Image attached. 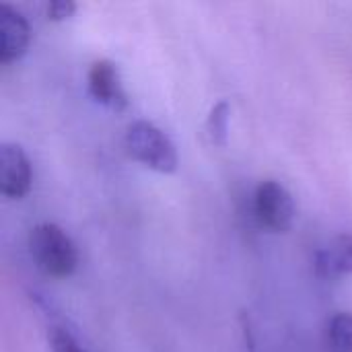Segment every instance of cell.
Instances as JSON below:
<instances>
[{"instance_id":"obj_10","label":"cell","mask_w":352,"mask_h":352,"mask_svg":"<svg viewBox=\"0 0 352 352\" xmlns=\"http://www.w3.org/2000/svg\"><path fill=\"white\" fill-rule=\"evenodd\" d=\"M47 342H50L52 352H87L85 351V346L78 342V338H76L70 330H66V328H62V326L50 328V332H47Z\"/></svg>"},{"instance_id":"obj_2","label":"cell","mask_w":352,"mask_h":352,"mask_svg":"<svg viewBox=\"0 0 352 352\" xmlns=\"http://www.w3.org/2000/svg\"><path fill=\"white\" fill-rule=\"evenodd\" d=\"M124 146L134 161L157 173H173L179 165L177 148L171 138L146 120H138L128 126Z\"/></svg>"},{"instance_id":"obj_8","label":"cell","mask_w":352,"mask_h":352,"mask_svg":"<svg viewBox=\"0 0 352 352\" xmlns=\"http://www.w3.org/2000/svg\"><path fill=\"white\" fill-rule=\"evenodd\" d=\"M326 346L330 352H352V314H336L326 324Z\"/></svg>"},{"instance_id":"obj_9","label":"cell","mask_w":352,"mask_h":352,"mask_svg":"<svg viewBox=\"0 0 352 352\" xmlns=\"http://www.w3.org/2000/svg\"><path fill=\"white\" fill-rule=\"evenodd\" d=\"M229 120H231V107L227 101H219L206 120V132L210 136V142L217 146H225L227 144V136H229Z\"/></svg>"},{"instance_id":"obj_1","label":"cell","mask_w":352,"mask_h":352,"mask_svg":"<svg viewBox=\"0 0 352 352\" xmlns=\"http://www.w3.org/2000/svg\"><path fill=\"white\" fill-rule=\"evenodd\" d=\"M29 254L33 264L47 278H68L78 268V250L70 235L54 225L39 223L29 233Z\"/></svg>"},{"instance_id":"obj_6","label":"cell","mask_w":352,"mask_h":352,"mask_svg":"<svg viewBox=\"0 0 352 352\" xmlns=\"http://www.w3.org/2000/svg\"><path fill=\"white\" fill-rule=\"evenodd\" d=\"M31 27L27 19L8 4L0 6V62H16L29 47Z\"/></svg>"},{"instance_id":"obj_7","label":"cell","mask_w":352,"mask_h":352,"mask_svg":"<svg viewBox=\"0 0 352 352\" xmlns=\"http://www.w3.org/2000/svg\"><path fill=\"white\" fill-rule=\"evenodd\" d=\"M316 274L324 280H338L352 274V235H338L316 254Z\"/></svg>"},{"instance_id":"obj_4","label":"cell","mask_w":352,"mask_h":352,"mask_svg":"<svg viewBox=\"0 0 352 352\" xmlns=\"http://www.w3.org/2000/svg\"><path fill=\"white\" fill-rule=\"evenodd\" d=\"M87 89L91 97L111 111H124L130 103L118 66L111 60H95L87 72Z\"/></svg>"},{"instance_id":"obj_11","label":"cell","mask_w":352,"mask_h":352,"mask_svg":"<svg viewBox=\"0 0 352 352\" xmlns=\"http://www.w3.org/2000/svg\"><path fill=\"white\" fill-rule=\"evenodd\" d=\"M74 12H76V4L72 0H52L45 6V14L54 23H62V21L70 19Z\"/></svg>"},{"instance_id":"obj_5","label":"cell","mask_w":352,"mask_h":352,"mask_svg":"<svg viewBox=\"0 0 352 352\" xmlns=\"http://www.w3.org/2000/svg\"><path fill=\"white\" fill-rule=\"evenodd\" d=\"M33 184V169L27 153L12 142L0 148V192L8 200H19L29 194Z\"/></svg>"},{"instance_id":"obj_3","label":"cell","mask_w":352,"mask_h":352,"mask_svg":"<svg viewBox=\"0 0 352 352\" xmlns=\"http://www.w3.org/2000/svg\"><path fill=\"white\" fill-rule=\"evenodd\" d=\"M254 217L270 233H287L295 223V202L291 192L274 182H262L254 192Z\"/></svg>"}]
</instances>
